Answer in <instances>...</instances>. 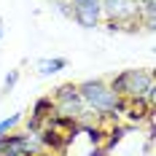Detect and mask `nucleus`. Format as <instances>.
<instances>
[{
	"label": "nucleus",
	"mask_w": 156,
	"mask_h": 156,
	"mask_svg": "<svg viewBox=\"0 0 156 156\" xmlns=\"http://www.w3.org/2000/svg\"><path fill=\"white\" fill-rule=\"evenodd\" d=\"M108 86L119 100H145L148 105H154L156 100V78L145 67H129L110 76Z\"/></svg>",
	"instance_id": "nucleus-1"
},
{
	"label": "nucleus",
	"mask_w": 156,
	"mask_h": 156,
	"mask_svg": "<svg viewBox=\"0 0 156 156\" xmlns=\"http://www.w3.org/2000/svg\"><path fill=\"white\" fill-rule=\"evenodd\" d=\"M119 113H124L132 124H140L154 116V105H148L145 100H119Z\"/></svg>",
	"instance_id": "nucleus-7"
},
{
	"label": "nucleus",
	"mask_w": 156,
	"mask_h": 156,
	"mask_svg": "<svg viewBox=\"0 0 156 156\" xmlns=\"http://www.w3.org/2000/svg\"><path fill=\"white\" fill-rule=\"evenodd\" d=\"M70 19L83 30H97L105 22L102 3L100 0H70Z\"/></svg>",
	"instance_id": "nucleus-6"
},
{
	"label": "nucleus",
	"mask_w": 156,
	"mask_h": 156,
	"mask_svg": "<svg viewBox=\"0 0 156 156\" xmlns=\"http://www.w3.org/2000/svg\"><path fill=\"white\" fill-rule=\"evenodd\" d=\"M43 145L32 132H11L0 137V156H41Z\"/></svg>",
	"instance_id": "nucleus-5"
},
{
	"label": "nucleus",
	"mask_w": 156,
	"mask_h": 156,
	"mask_svg": "<svg viewBox=\"0 0 156 156\" xmlns=\"http://www.w3.org/2000/svg\"><path fill=\"white\" fill-rule=\"evenodd\" d=\"M48 97H51V105H54V116L67 119V121H76V124L83 121L86 108H83V100L78 94L76 83H62V86H57L54 94H48Z\"/></svg>",
	"instance_id": "nucleus-4"
},
{
	"label": "nucleus",
	"mask_w": 156,
	"mask_h": 156,
	"mask_svg": "<svg viewBox=\"0 0 156 156\" xmlns=\"http://www.w3.org/2000/svg\"><path fill=\"white\" fill-rule=\"evenodd\" d=\"M16 83H19V70H8V76L3 81V92H11Z\"/></svg>",
	"instance_id": "nucleus-11"
},
{
	"label": "nucleus",
	"mask_w": 156,
	"mask_h": 156,
	"mask_svg": "<svg viewBox=\"0 0 156 156\" xmlns=\"http://www.w3.org/2000/svg\"><path fill=\"white\" fill-rule=\"evenodd\" d=\"M135 3H137L140 14L145 16V27L151 30L154 27V14H156V0H135Z\"/></svg>",
	"instance_id": "nucleus-9"
},
{
	"label": "nucleus",
	"mask_w": 156,
	"mask_h": 156,
	"mask_svg": "<svg viewBox=\"0 0 156 156\" xmlns=\"http://www.w3.org/2000/svg\"><path fill=\"white\" fill-rule=\"evenodd\" d=\"M102 14L108 19V30H135L140 27V8L135 0H100Z\"/></svg>",
	"instance_id": "nucleus-3"
},
{
	"label": "nucleus",
	"mask_w": 156,
	"mask_h": 156,
	"mask_svg": "<svg viewBox=\"0 0 156 156\" xmlns=\"http://www.w3.org/2000/svg\"><path fill=\"white\" fill-rule=\"evenodd\" d=\"M76 86H78L81 100H83L86 113H94L97 119H116L119 116V97L110 92L108 81L89 78V81H81Z\"/></svg>",
	"instance_id": "nucleus-2"
},
{
	"label": "nucleus",
	"mask_w": 156,
	"mask_h": 156,
	"mask_svg": "<svg viewBox=\"0 0 156 156\" xmlns=\"http://www.w3.org/2000/svg\"><path fill=\"white\" fill-rule=\"evenodd\" d=\"M65 67H67L65 57H46V59L38 62V76L48 78V76H54V73H59V70H65Z\"/></svg>",
	"instance_id": "nucleus-8"
},
{
	"label": "nucleus",
	"mask_w": 156,
	"mask_h": 156,
	"mask_svg": "<svg viewBox=\"0 0 156 156\" xmlns=\"http://www.w3.org/2000/svg\"><path fill=\"white\" fill-rule=\"evenodd\" d=\"M3 32H5V30H3V19H0V41H3Z\"/></svg>",
	"instance_id": "nucleus-12"
},
{
	"label": "nucleus",
	"mask_w": 156,
	"mask_h": 156,
	"mask_svg": "<svg viewBox=\"0 0 156 156\" xmlns=\"http://www.w3.org/2000/svg\"><path fill=\"white\" fill-rule=\"evenodd\" d=\"M22 121H24V116H22V113H14V116H8V119H3V121H0V137H5V135H11V132H14L16 126L22 124Z\"/></svg>",
	"instance_id": "nucleus-10"
}]
</instances>
